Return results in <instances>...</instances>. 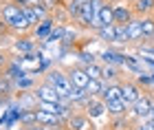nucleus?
Here are the masks:
<instances>
[{"mask_svg": "<svg viewBox=\"0 0 154 130\" xmlns=\"http://www.w3.org/2000/svg\"><path fill=\"white\" fill-rule=\"evenodd\" d=\"M115 42L128 44V24H115Z\"/></svg>", "mask_w": 154, "mask_h": 130, "instance_id": "aec40b11", "label": "nucleus"}, {"mask_svg": "<svg viewBox=\"0 0 154 130\" xmlns=\"http://www.w3.org/2000/svg\"><path fill=\"white\" fill-rule=\"evenodd\" d=\"M150 117H152V119H154V104H152V113H150Z\"/></svg>", "mask_w": 154, "mask_h": 130, "instance_id": "c756f323", "label": "nucleus"}, {"mask_svg": "<svg viewBox=\"0 0 154 130\" xmlns=\"http://www.w3.org/2000/svg\"><path fill=\"white\" fill-rule=\"evenodd\" d=\"M38 124L46 126V128H57L60 126V117L53 113H44V110H38Z\"/></svg>", "mask_w": 154, "mask_h": 130, "instance_id": "ddd939ff", "label": "nucleus"}, {"mask_svg": "<svg viewBox=\"0 0 154 130\" xmlns=\"http://www.w3.org/2000/svg\"><path fill=\"white\" fill-rule=\"evenodd\" d=\"M33 97H35L38 101H51V104H57V101H62V95L55 91V86L48 84V82L35 86V91H33Z\"/></svg>", "mask_w": 154, "mask_h": 130, "instance_id": "7ed1b4c3", "label": "nucleus"}, {"mask_svg": "<svg viewBox=\"0 0 154 130\" xmlns=\"http://www.w3.org/2000/svg\"><path fill=\"white\" fill-rule=\"evenodd\" d=\"M46 82L55 86V91L62 95V99H66L68 95H71V91H73V82L68 77V73H62V71H55L53 68V71L46 73Z\"/></svg>", "mask_w": 154, "mask_h": 130, "instance_id": "f257e3e1", "label": "nucleus"}, {"mask_svg": "<svg viewBox=\"0 0 154 130\" xmlns=\"http://www.w3.org/2000/svg\"><path fill=\"white\" fill-rule=\"evenodd\" d=\"M119 73H117V66L112 64H103V82H117Z\"/></svg>", "mask_w": 154, "mask_h": 130, "instance_id": "4be33fe9", "label": "nucleus"}, {"mask_svg": "<svg viewBox=\"0 0 154 130\" xmlns=\"http://www.w3.org/2000/svg\"><path fill=\"white\" fill-rule=\"evenodd\" d=\"M132 9H134V16H139V18L150 16L154 11V0H134V2H132Z\"/></svg>", "mask_w": 154, "mask_h": 130, "instance_id": "9d476101", "label": "nucleus"}, {"mask_svg": "<svg viewBox=\"0 0 154 130\" xmlns=\"http://www.w3.org/2000/svg\"><path fill=\"white\" fill-rule=\"evenodd\" d=\"M84 68H86V73H88L90 79H103V64L90 62V64H84Z\"/></svg>", "mask_w": 154, "mask_h": 130, "instance_id": "f3484780", "label": "nucleus"}, {"mask_svg": "<svg viewBox=\"0 0 154 130\" xmlns=\"http://www.w3.org/2000/svg\"><path fill=\"white\" fill-rule=\"evenodd\" d=\"M16 49L22 51V53H31V51H33V40H29V38H20L18 42H16Z\"/></svg>", "mask_w": 154, "mask_h": 130, "instance_id": "5701e85b", "label": "nucleus"}, {"mask_svg": "<svg viewBox=\"0 0 154 130\" xmlns=\"http://www.w3.org/2000/svg\"><path fill=\"white\" fill-rule=\"evenodd\" d=\"M141 93H143V88L139 86V82H132V79L121 82V99L128 104V108L141 97Z\"/></svg>", "mask_w": 154, "mask_h": 130, "instance_id": "20e7f679", "label": "nucleus"}, {"mask_svg": "<svg viewBox=\"0 0 154 130\" xmlns=\"http://www.w3.org/2000/svg\"><path fill=\"white\" fill-rule=\"evenodd\" d=\"M68 77H71V82H73V86H79V88H86V84H88V73H86V68L84 66H71L68 68Z\"/></svg>", "mask_w": 154, "mask_h": 130, "instance_id": "6e6552de", "label": "nucleus"}, {"mask_svg": "<svg viewBox=\"0 0 154 130\" xmlns=\"http://www.w3.org/2000/svg\"><path fill=\"white\" fill-rule=\"evenodd\" d=\"M128 110V104L119 97V99H112V101H106V113L112 115V117H119V115H125Z\"/></svg>", "mask_w": 154, "mask_h": 130, "instance_id": "f8f14e48", "label": "nucleus"}, {"mask_svg": "<svg viewBox=\"0 0 154 130\" xmlns=\"http://www.w3.org/2000/svg\"><path fill=\"white\" fill-rule=\"evenodd\" d=\"M112 16H115V24H128L134 18V9L132 5H112Z\"/></svg>", "mask_w": 154, "mask_h": 130, "instance_id": "423d86ee", "label": "nucleus"}, {"mask_svg": "<svg viewBox=\"0 0 154 130\" xmlns=\"http://www.w3.org/2000/svg\"><path fill=\"white\" fill-rule=\"evenodd\" d=\"M53 31V18L48 16L35 26V38H48V33Z\"/></svg>", "mask_w": 154, "mask_h": 130, "instance_id": "2eb2a0df", "label": "nucleus"}, {"mask_svg": "<svg viewBox=\"0 0 154 130\" xmlns=\"http://www.w3.org/2000/svg\"><path fill=\"white\" fill-rule=\"evenodd\" d=\"M150 16H152V18H154V11H152V13H150Z\"/></svg>", "mask_w": 154, "mask_h": 130, "instance_id": "7c9ffc66", "label": "nucleus"}, {"mask_svg": "<svg viewBox=\"0 0 154 130\" xmlns=\"http://www.w3.org/2000/svg\"><path fill=\"white\" fill-rule=\"evenodd\" d=\"M82 62L84 64H90V62H97L95 55H88V53H82Z\"/></svg>", "mask_w": 154, "mask_h": 130, "instance_id": "bb28decb", "label": "nucleus"}, {"mask_svg": "<svg viewBox=\"0 0 154 130\" xmlns=\"http://www.w3.org/2000/svg\"><path fill=\"white\" fill-rule=\"evenodd\" d=\"M125 57L123 53H117V51H103L101 53V62L103 64H112V66H123L125 64Z\"/></svg>", "mask_w": 154, "mask_h": 130, "instance_id": "9b49d317", "label": "nucleus"}, {"mask_svg": "<svg viewBox=\"0 0 154 130\" xmlns=\"http://www.w3.org/2000/svg\"><path fill=\"white\" fill-rule=\"evenodd\" d=\"M137 130H154V119H152V121H145V119H143L141 124L137 126Z\"/></svg>", "mask_w": 154, "mask_h": 130, "instance_id": "393cba45", "label": "nucleus"}, {"mask_svg": "<svg viewBox=\"0 0 154 130\" xmlns=\"http://www.w3.org/2000/svg\"><path fill=\"white\" fill-rule=\"evenodd\" d=\"M9 64H11V60H9V53H7V51H0V73H5Z\"/></svg>", "mask_w": 154, "mask_h": 130, "instance_id": "b1692460", "label": "nucleus"}, {"mask_svg": "<svg viewBox=\"0 0 154 130\" xmlns=\"http://www.w3.org/2000/svg\"><path fill=\"white\" fill-rule=\"evenodd\" d=\"M97 36H99L101 42H115V24H108V26H99V29L95 31Z\"/></svg>", "mask_w": 154, "mask_h": 130, "instance_id": "6ab92c4d", "label": "nucleus"}, {"mask_svg": "<svg viewBox=\"0 0 154 130\" xmlns=\"http://www.w3.org/2000/svg\"><path fill=\"white\" fill-rule=\"evenodd\" d=\"M152 82H154V73H152Z\"/></svg>", "mask_w": 154, "mask_h": 130, "instance_id": "2f4dec72", "label": "nucleus"}, {"mask_svg": "<svg viewBox=\"0 0 154 130\" xmlns=\"http://www.w3.org/2000/svg\"><path fill=\"white\" fill-rule=\"evenodd\" d=\"M103 86H106V82L103 79H88V84H86V95H90V97H99L101 91H103Z\"/></svg>", "mask_w": 154, "mask_h": 130, "instance_id": "4468645a", "label": "nucleus"}, {"mask_svg": "<svg viewBox=\"0 0 154 130\" xmlns=\"http://www.w3.org/2000/svg\"><path fill=\"white\" fill-rule=\"evenodd\" d=\"M22 16V7H20L18 2H7L5 7H2V11H0V18L5 20L7 22V26H9V29H13V24L18 22V18Z\"/></svg>", "mask_w": 154, "mask_h": 130, "instance_id": "39448f33", "label": "nucleus"}, {"mask_svg": "<svg viewBox=\"0 0 154 130\" xmlns=\"http://www.w3.org/2000/svg\"><path fill=\"white\" fill-rule=\"evenodd\" d=\"M79 11H82V0H66V13L73 20L79 16Z\"/></svg>", "mask_w": 154, "mask_h": 130, "instance_id": "412c9836", "label": "nucleus"}, {"mask_svg": "<svg viewBox=\"0 0 154 130\" xmlns=\"http://www.w3.org/2000/svg\"><path fill=\"white\" fill-rule=\"evenodd\" d=\"M108 2H115V0H108Z\"/></svg>", "mask_w": 154, "mask_h": 130, "instance_id": "473e14b6", "label": "nucleus"}, {"mask_svg": "<svg viewBox=\"0 0 154 130\" xmlns=\"http://www.w3.org/2000/svg\"><path fill=\"white\" fill-rule=\"evenodd\" d=\"M62 2H66V0H44V5L48 7V9H55V7H60Z\"/></svg>", "mask_w": 154, "mask_h": 130, "instance_id": "a878e982", "label": "nucleus"}, {"mask_svg": "<svg viewBox=\"0 0 154 130\" xmlns=\"http://www.w3.org/2000/svg\"><path fill=\"white\" fill-rule=\"evenodd\" d=\"M130 2H134V0H130Z\"/></svg>", "mask_w": 154, "mask_h": 130, "instance_id": "72a5a7b5", "label": "nucleus"}, {"mask_svg": "<svg viewBox=\"0 0 154 130\" xmlns=\"http://www.w3.org/2000/svg\"><path fill=\"white\" fill-rule=\"evenodd\" d=\"M99 97L103 101H112V99H119L121 97V82H108L106 86H103V91Z\"/></svg>", "mask_w": 154, "mask_h": 130, "instance_id": "1a4fd4ad", "label": "nucleus"}, {"mask_svg": "<svg viewBox=\"0 0 154 130\" xmlns=\"http://www.w3.org/2000/svg\"><path fill=\"white\" fill-rule=\"evenodd\" d=\"M143 29H141V18L134 16L128 22V44H141L143 42Z\"/></svg>", "mask_w": 154, "mask_h": 130, "instance_id": "0eeeda50", "label": "nucleus"}, {"mask_svg": "<svg viewBox=\"0 0 154 130\" xmlns=\"http://www.w3.org/2000/svg\"><path fill=\"white\" fill-rule=\"evenodd\" d=\"M141 29H143V38L145 40H154V18L152 16H143L141 18Z\"/></svg>", "mask_w": 154, "mask_h": 130, "instance_id": "a211bd4d", "label": "nucleus"}, {"mask_svg": "<svg viewBox=\"0 0 154 130\" xmlns=\"http://www.w3.org/2000/svg\"><path fill=\"white\" fill-rule=\"evenodd\" d=\"M9 31H11V29H9V26H7V22H5V20L0 18V38H2L5 33H9Z\"/></svg>", "mask_w": 154, "mask_h": 130, "instance_id": "cd10ccee", "label": "nucleus"}, {"mask_svg": "<svg viewBox=\"0 0 154 130\" xmlns=\"http://www.w3.org/2000/svg\"><path fill=\"white\" fill-rule=\"evenodd\" d=\"M22 5H31V7H35V5H44V0H24Z\"/></svg>", "mask_w": 154, "mask_h": 130, "instance_id": "c85d7f7f", "label": "nucleus"}, {"mask_svg": "<svg viewBox=\"0 0 154 130\" xmlns=\"http://www.w3.org/2000/svg\"><path fill=\"white\" fill-rule=\"evenodd\" d=\"M152 104H154V95L150 91H143L141 93V97H139L134 104H132V115L139 119H148L150 117V113H152Z\"/></svg>", "mask_w": 154, "mask_h": 130, "instance_id": "f03ea898", "label": "nucleus"}, {"mask_svg": "<svg viewBox=\"0 0 154 130\" xmlns=\"http://www.w3.org/2000/svg\"><path fill=\"white\" fill-rule=\"evenodd\" d=\"M86 121H88V115H71L68 117V130H84L86 128Z\"/></svg>", "mask_w": 154, "mask_h": 130, "instance_id": "dca6fc26", "label": "nucleus"}]
</instances>
